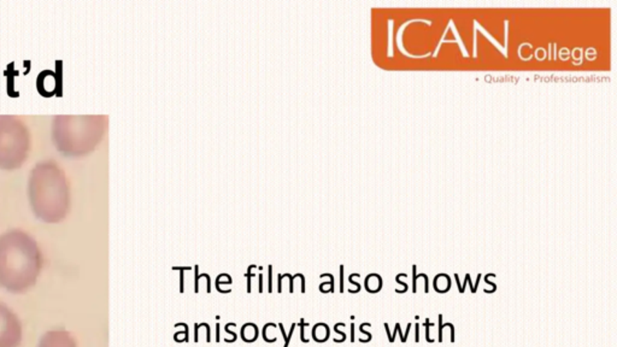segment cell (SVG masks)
<instances>
[{
  "label": "cell",
  "instance_id": "7c38bea8",
  "mask_svg": "<svg viewBox=\"0 0 617 347\" xmlns=\"http://www.w3.org/2000/svg\"><path fill=\"white\" fill-rule=\"evenodd\" d=\"M175 327H183L185 331L183 332L175 333L174 340L177 342H188V340H190V332H188V326H187L186 323H177V324H175Z\"/></svg>",
  "mask_w": 617,
  "mask_h": 347
},
{
  "label": "cell",
  "instance_id": "ffe728a7",
  "mask_svg": "<svg viewBox=\"0 0 617 347\" xmlns=\"http://www.w3.org/2000/svg\"><path fill=\"white\" fill-rule=\"evenodd\" d=\"M278 292L279 293L282 292V275H279V289H278Z\"/></svg>",
  "mask_w": 617,
  "mask_h": 347
},
{
  "label": "cell",
  "instance_id": "8992f818",
  "mask_svg": "<svg viewBox=\"0 0 617 347\" xmlns=\"http://www.w3.org/2000/svg\"><path fill=\"white\" fill-rule=\"evenodd\" d=\"M56 67V73L51 70H43L38 75L36 89L45 98H51L54 94L59 98L62 97V60H57Z\"/></svg>",
  "mask_w": 617,
  "mask_h": 347
},
{
  "label": "cell",
  "instance_id": "8fae6325",
  "mask_svg": "<svg viewBox=\"0 0 617 347\" xmlns=\"http://www.w3.org/2000/svg\"><path fill=\"white\" fill-rule=\"evenodd\" d=\"M276 327H278V326L274 324V323H268V324H265V328H263V339H265V342H275L278 340L276 333H275Z\"/></svg>",
  "mask_w": 617,
  "mask_h": 347
},
{
  "label": "cell",
  "instance_id": "277c9868",
  "mask_svg": "<svg viewBox=\"0 0 617 347\" xmlns=\"http://www.w3.org/2000/svg\"><path fill=\"white\" fill-rule=\"evenodd\" d=\"M30 150V131L23 121L15 116H0V168H20Z\"/></svg>",
  "mask_w": 617,
  "mask_h": 347
},
{
  "label": "cell",
  "instance_id": "2e32d148",
  "mask_svg": "<svg viewBox=\"0 0 617 347\" xmlns=\"http://www.w3.org/2000/svg\"><path fill=\"white\" fill-rule=\"evenodd\" d=\"M220 323H216V342H220Z\"/></svg>",
  "mask_w": 617,
  "mask_h": 347
},
{
  "label": "cell",
  "instance_id": "4fadbf2b",
  "mask_svg": "<svg viewBox=\"0 0 617 347\" xmlns=\"http://www.w3.org/2000/svg\"><path fill=\"white\" fill-rule=\"evenodd\" d=\"M299 327H300V340L306 344V342H308V339H306V337H305V328L304 327H308V323L304 322V318H302L300 323H299Z\"/></svg>",
  "mask_w": 617,
  "mask_h": 347
},
{
  "label": "cell",
  "instance_id": "ac0fdd59",
  "mask_svg": "<svg viewBox=\"0 0 617 347\" xmlns=\"http://www.w3.org/2000/svg\"><path fill=\"white\" fill-rule=\"evenodd\" d=\"M359 331H361V333H363V334H366V335H368V342H370V340H372V334H370V333L366 332V331L363 329L362 324H361V327H359Z\"/></svg>",
  "mask_w": 617,
  "mask_h": 347
},
{
  "label": "cell",
  "instance_id": "44dd1931",
  "mask_svg": "<svg viewBox=\"0 0 617 347\" xmlns=\"http://www.w3.org/2000/svg\"><path fill=\"white\" fill-rule=\"evenodd\" d=\"M351 342H355V324H351Z\"/></svg>",
  "mask_w": 617,
  "mask_h": 347
},
{
  "label": "cell",
  "instance_id": "52a82bcc",
  "mask_svg": "<svg viewBox=\"0 0 617 347\" xmlns=\"http://www.w3.org/2000/svg\"><path fill=\"white\" fill-rule=\"evenodd\" d=\"M38 347H78L75 337L64 329H54L41 337Z\"/></svg>",
  "mask_w": 617,
  "mask_h": 347
},
{
  "label": "cell",
  "instance_id": "5bb4252c",
  "mask_svg": "<svg viewBox=\"0 0 617 347\" xmlns=\"http://www.w3.org/2000/svg\"><path fill=\"white\" fill-rule=\"evenodd\" d=\"M236 323H228V324H225V332L227 333V334H229V335H232V342H236L238 335H236V333L232 332L229 328L236 327Z\"/></svg>",
  "mask_w": 617,
  "mask_h": 347
},
{
  "label": "cell",
  "instance_id": "6da1fadb",
  "mask_svg": "<svg viewBox=\"0 0 617 347\" xmlns=\"http://www.w3.org/2000/svg\"><path fill=\"white\" fill-rule=\"evenodd\" d=\"M43 268L39 246L23 230H9L0 236V286L11 293L32 289Z\"/></svg>",
  "mask_w": 617,
  "mask_h": 347
},
{
  "label": "cell",
  "instance_id": "9c48e42d",
  "mask_svg": "<svg viewBox=\"0 0 617 347\" xmlns=\"http://www.w3.org/2000/svg\"><path fill=\"white\" fill-rule=\"evenodd\" d=\"M241 337L245 342H254L258 337V327L255 323H246L241 328Z\"/></svg>",
  "mask_w": 617,
  "mask_h": 347
},
{
  "label": "cell",
  "instance_id": "e0dca14e",
  "mask_svg": "<svg viewBox=\"0 0 617 347\" xmlns=\"http://www.w3.org/2000/svg\"><path fill=\"white\" fill-rule=\"evenodd\" d=\"M412 269H414V289H412V292L416 293V282H415V280H416V267L414 265Z\"/></svg>",
  "mask_w": 617,
  "mask_h": 347
},
{
  "label": "cell",
  "instance_id": "30bf717a",
  "mask_svg": "<svg viewBox=\"0 0 617 347\" xmlns=\"http://www.w3.org/2000/svg\"><path fill=\"white\" fill-rule=\"evenodd\" d=\"M313 337H314L315 342H327L329 337L328 326L326 323H317L313 329Z\"/></svg>",
  "mask_w": 617,
  "mask_h": 347
},
{
  "label": "cell",
  "instance_id": "d6986e66",
  "mask_svg": "<svg viewBox=\"0 0 617 347\" xmlns=\"http://www.w3.org/2000/svg\"><path fill=\"white\" fill-rule=\"evenodd\" d=\"M439 318H440V333H439V342H442V328H444V326H442V321H441V320H442V315H440V316H439Z\"/></svg>",
  "mask_w": 617,
  "mask_h": 347
},
{
  "label": "cell",
  "instance_id": "7a4b0ae2",
  "mask_svg": "<svg viewBox=\"0 0 617 347\" xmlns=\"http://www.w3.org/2000/svg\"><path fill=\"white\" fill-rule=\"evenodd\" d=\"M28 197L35 216L46 223H58L70 208L68 179L54 161L38 163L32 170Z\"/></svg>",
  "mask_w": 617,
  "mask_h": 347
},
{
  "label": "cell",
  "instance_id": "3957f363",
  "mask_svg": "<svg viewBox=\"0 0 617 347\" xmlns=\"http://www.w3.org/2000/svg\"><path fill=\"white\" fill-rule=\"evenodd\" d=\"M96 117L57 116L54 120L52 137L57 150L69 157L89 153L98 139L96 137Z\"/></svg>",
  "mask_w": 617,
  "mask_h": 347
},
{
  "label": "cell",
  "instance_id": "5b68a950",
  "mask_svg": "<svg viewBox=\"0 0 617 347\" xmlns=\"http://www.w3.org/2000/svg\"><path fill=\"white\" fill-rule=\"evenodd\" d=\"M22 342V324L15 313L0 303V347H19Z\"/></svg>",
  "mask_w": 617,
  "mask_h": 347
},
{
  "label": "cell",
  "instance_id": "ba28073f",
  "mask_svg": "<svg viewBox=\"0 0 617 347\" xmlns=\"http://www.w3.org/2000/svg\"><path fill=\"white\" fill-rule=\"evenodd\" d=\"M14 67H15L14 62L9 64L4 74L8 76V94L10 96L11 98H17V97H20V92L15 91V83L14 82H15L16 76H19L20 73L15 70Z\"/></svg>",
  "mask_w": 617,
  "mask_h": 347
},
{
  "label": "cell",
  "instance_id": "9a60e30c",
  "mask_svg": "<svg viewBox=\"0 0 617 347\" xmlns=\"http://www.w3.org/2000/svg\"><path fill=\"white\" fill-rule=\"evenodd\" d=\"M294 329H295V323H292V326H291V331H289V334H287V339H286V342H284V347H289V342H291V337L293 335Z\"/></svg>",
  "mask_w": 617,
  "mask_h": 347
},
{
  "label": "cell",
  "instance_id": "7402d4cb",
  "mask_svg": "<svg viewBox=\"0 0 617 347\" xmlns=\"http://www.w3.org/2000/svg\"><path fill=\"white\" fill-rule=\"evenodd\" d=\"M263 292V276L260 275V293Z\"/></svg>",
  "mask_w": 617,
  "mask_h": 347
},
{
  "label": "cell",
  "instance_id": "603a6c76",
  "mask_svg": "<svg viewBox=\"0 0 617 347\" xmlns=\"http://www.w3.org/2000/svg\"><path fill=\"white\" fill-rule=\"evenodd\" d=\"M418 340H420V339H418V324H417V326H416V342H418Z\"/></svg>",
  "mask_w": 617,
  "mask_h": 347
}]
</instances>
